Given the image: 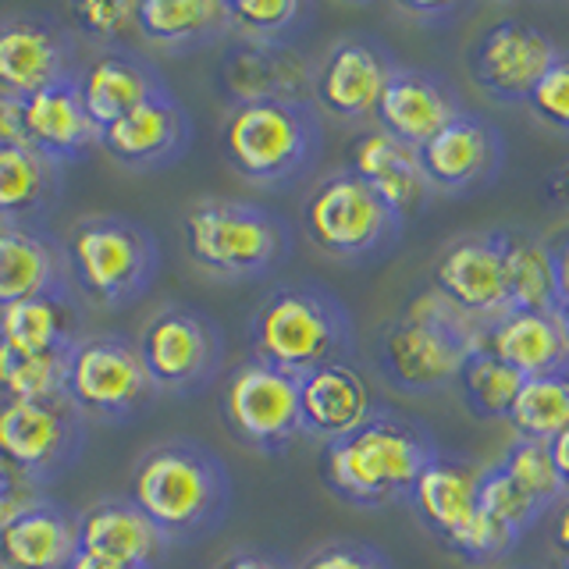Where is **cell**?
Wrapping results in <instances>:
<instances>
[{
  "mask_svg": "<svg viewBox=\"0 0 569 569\" xmlns=\"http://www.w3.org/2000/svg\"><path fill=\"white\" fill-rule=\"evenodd\" d=\"M438 452L435 435L417 417L378 406L356 431L320 449V480L346 506L385 509L409 502Z\"/></svg>",
  "mask_w": 569,
  "mask_h": 569,
  "instance_id": "obj_1",
  "label": "cell"
},
{
  "mask_svg": "<svg viewBox=\"0 0 569 569\" xmlns=\"http://www.w3.org/2000/svg\"><path fill=\"white\" fill-rule=\"evenodd\" d=\"M231 498L236 485L224 459L189 438L142 452L129 480V502L164 533L168 545H196L221 530Z\"/></svg>",
  "mask_w": 569,
  "mask_h": 569,
  "instance_id": "obj_2",
  "label": "cell"
},
{
  "mask_svg": "<svg viewBox=\"0 0 569 569\" xmlns=\"http://www.w3.org/2000/svg\"><path fill=\"white\" fill-rule=\"evenodd\" d=\"M488 325L456 310L449 299L427 289L373 335V363L388 388L402 396H431L456 385L470 352L485 346Z\"/></svg>",
  "mask_w": 569,
  "mask_h": 569,
  "instance_id": "obj_3",
  "label": "cell"
},
{
  "mask_svg": "<svg viewBox=\"0 0 569 569\" xmlns=\"http://www.w3.org/2000/svg\"><path fill=\"white\" fill-rule=\"evenodd\" d=\"M249 349H253V360L292 373V378H307L310 370L328 363H352V313L325 284H278L249 317Z\"/></svg>",
  "mask_w": 569,
  "mask_h": 569,
  "instance_id": "obj_4",
  "label": "cell"
},
{
  "mask_svg": "<svg viewBox=\"0 0 569 569\" xmlns=\"http://www.w3.org/2000/svg\"><path fill=\"white\" fill-rule=\"evenodd\" d=\"M221 153L249 186L289 189L307 178L325 153V124L313 103L263 100L228 107Z\"/></svg>",
  "mask_w": 569,
  "mask_h": 569,
  "instance_id": "obj_5",
  "label": "cell"
},
{
  "mask_svg": "<svg viewBox=\"0 0 569 569\" xmlns=\"http://www.w3.org/2000/svg\"><path fill=\"white\" fill-rule=\"evenodd\" d=\"M189 260L221 281H253L274 274L292 257V228L271 207L200 196L182 213Z\"/></svg>",
  "mask_w": 569,
  "mask_h": 569,
  "instance_id": "obj_6",
  "label": "cell"
},
{
  "mask_svg": "<svg viewBox=\"0 0 569 569\" xmlns=\"http://www.w3.org/2000/svg\"><path fill=\"white\" fill-rule=\"evenodd\" d=\"M71 289L103 310L136 302L160 271L157 236L121 213H86L61 236Z\"/></svg>",
  "mask_w": 569,
  "mask_h": 569,
  "instance_id": "obj_7",
  "label": "cell"
},
{
  "mask_svg": "<svg viewBox=\"0 0 569 569\" xmlns=\"http://www.w3.org/2000/svg\"><path fill=\"white\" fill-rule=\"evenodd\" d=\"M302 231L338 263H378L399 246L406 218L349 168L325 174L302 203Z\"/></svg>",
  "mask_w": 569,
  "mask_h": 569,
  "instance_id": "obj_8",
  "label": "cell"
},
{
  "mask_svg": "<svg viewBox=\"0 0 569 569\" xmlns=\"http://www.w3.org/2000/svg\"><path fill=\"white\" fill-rule=\"evenodd\" d=\"M86 431V417L64 396L0 399V470L43 491L79 462Z\"/></svg>",
  "mask_w": 569,
  "mask_h": 569,
  "instance_id": "obj_9",
  "label": "cell"
},
{
  "mask_svg": "<svg viewBox=\"0 0 569 569\" xmlns=\"http://www.w3.org/2000/svg\"><path fill=\"white\" fill-rule=\"evenodd\" d=\"M136 349L153 388L174 396L203 391L224 367L221 325L186 302H164L142 320Z\"/></svg>",
  "mask_w": 569,
  "mask_h": 569,
  "instance_id": "obj_10",
  "label": "cell"
},
{
  "mask_svg": "<svg viewBox=\"0 0 569 569\" xmlns=\"http://www.w3.org/2000/svg\"><path fill=\"white\" fill-rule=\"evenodd\" d=\"M64 399L89 420H129L157 399L132 338L118 331L82 335L68 352Z\"/></svg>",
  "mask_w": 569,
  "mask_h": 569,
  "instance_id": "obj_11",
  "label": "cell"
},
{
  "mask_svg": "<svg viewBox=\"0 0 569 569\" xmlns=\"http://www.w3.org/2000/svg\"><path fill=\"white\" fill-rule=\"evenodd\" d=\"M221 417L231 438L246 449L281 456L296 438H302L299 378L260 360H246L228 373Z\"/></svg>",
  "mask_w": 569,
  "mask_h": 569,
  "instance_id": "obj_12",
  "label": "cell"
},
{
  "mask_svg": "<svg viewBox=\"0 0 569 569\" xmlns=\"http://www.w3.org/2000/svg\"><path fill=\"white\" fill-rule=\"evenodd\" d=\"M559 58L556 40L523 18L491 22L467 50V68L473 82L498 103H527Z\"/></svg>",
  "mask_w": 569,
  "mask_h": 569,
  "instance_id": "obj_13",
  "label": "cell"
},
{
  "mask_svg": "<svg viewBox=\"0 0 569 569\" xmlns=\"http://www.w3.org/2000/svg\"><path fill=\"white\" fill-rule=\"evenodd\" d=\"M399 71L391 47L373 36H346L331 43L313 76V107L338 121H363L378 114L385 86Z\"/></svg>",
  "mask_w": 569,
  "mask_h": 569,
  "instance_id": "obj_14",
  "label": "cell"
},
{
  "mask_svg": "<svg viewBox=\"0 0 569 569\" xmlns=\"http://www.w3.org/2000/svg\"><path fill=\"white\" fill-rule=\"evenodd\" d=\"M76 76V40L47 14H11L0 22V97H29Z\"/></svg>",
  "mask_w": 569,
  "mask_h": 569,
  "instance_id": "obj_15",
  "label": "cell"
},
{
  "mask_svg": "<svg viewBox=\"0 0 569 569\" xmlns=\"http://www.w3.org/2000/svg\"><path fill=\"white\" fill-rule=\"evenodd\" d=\"M313 76L317 64L296 47L249 43L231 36L224 58L218 64L221 93L231 107L263 103V100H292L313 103Z\"/></svg>",
  "mask_w": 569,
  "mask_h": 569,
  "instance_id": "obj_16",
  "label": "cell"
},
{
  "mask_svg": "<svg viewBox=\"0 0 569 569\" xmlns=\"http://www.w3.org/2000/svg\"><path fill=\"white\" fill-rule=\"evenodd\" d=\"M417 153L435 192L467 196L477 189H488L502 174L506 136L495 121L467 111Z\"/></svg>",
  "mask_w": 569,
  "mask_h": 569,
  "instance_id": "obj_17",
  "label": "cell"
},
{
  "mask_svg": "<svg viewBox=\"0 0 569 569\" xmlns=\"http://www.w3.org/2000/svg\"><path fill=\"white\" fill-rule=\"evenodd\" d=\"M97 147L129 171H160L178 164L192 147V118L171 89L100 129Z\"/></svg>",
  "mask_w": 569,
  "mask_h": 569,
  "instance_id": "obj_18",
  "label": "cell"
},
{
  "mask_svg": "<svg viewBox=\"0 0 569 569\" xmlns=\"http://www.w3.org/2000/svg\"><path fill=\"white\" fill-rule=\"evenodd\" d=\"M431 289L445 296L456 310L467 317L491 325L506 317L509 307V284H506V260H502V236L498 228L480 231L452 242L435 263Z\"/></svg>",
  "mask_w": 569,
  "mask_h": 569,
  "instance_id": "obj_19",
  "label": "cell"
},
{
  "mask_svg": "<svg viewBox=\"0 0 569 569\" xmlns=\"http://www.w3.org/2000/svg\"><path fill=\"white\" fill-rule=\"evenodd\" d=\"M467 114L456 86L431 68H402L385 86V97L378 103V129L406 147H427L435 136H441L449 124Z\"/></svg>",
  "mask_w": 569,
  "mask_h": 569,
  "instance_id": "obj_20",
  "label": "cell"
},
{
  "mask_svg": "<svg viewBox=\"0 0 569 569\" xmlns=\"http://www.w3.org/2000/svg\"><path fill=\"white\" fill-rule=\"evenodd\" d=\"M76 76L53 82L40 89V93L18 97L22 100L26 147L53 160L58 168L76 164V160H82L100 142V129L93 124V118L86 114Z\"/></svg>",
  "mask_w": 569,
  "mask_h": 569,
  "instance_id": "obj_21",
  "label": "cell"
},
{
  "mask_svg": "<svg viewBox=\"0 0 569 569\" xmlns=\"http://www.w3.org/2000/svg\"><path fill=\"white\" fill-rule=\"evenodd\" d=\"M76 82L86 103V114L93 118L97 129H107V124H114L118 118L136 111L139 103L168 93V82L160 76V68L150 58L124 47H107L103 53H97L76 76Z\"/></svg>",
  "mask_w": 569,
  "mask_h": 569,
  "instance_id": "obj_22",
  "label": "cell"
},
{
  "mask_svg": "<svg viewBox=\"0 0 569 569\" xmlns=\"http://www.w3.org/2000/svg\"><path fill=\"white\" fill-rule=\"evenodd\" d=\"M68 263L61 239L47 228L0 224V307L68 292Z\"/></svg>",
  "mask_w": 569,
  "mask_h": 569,
  "instance_id": "obj_23",
  "label": "cell"
},
{
  "mask_svg": "<svg viewBox=\"0 0 569 569\" xmlns=\"http://www.w3.org/2000/svg\"><path fill=\"white\" fill-rule=\"evenodd\" d=\"M378 402H373L367 378L352 363H328L299 378V417L302 435L317 441H335L356 431Z\"/></svg>",
  "mask_w": 569,
  "mask_h": 569,
  "instance_id": "obj_24",
  "label": "cell"
},
{
  "mask_svg": "<svg viewBox=\"0 0 569 569\" xmlns=\"http://www.w3.org/2000/svg\"><path fill=\"white\" fill-rule=\"evenodd\" d=\"M349 171L378 189L406 221L417 218L435 192L420 168V153L385 129H367L349 142Z\"/></svg>",
  "mask_w": 569,
  "mask_h": 569,
  "instance_id": "obj_25",
  "label": "cell"
},
{
  "mask_svg": "<svg viewBox=\"0 0 569 569\" xmlns=\"http://www.w3.org/2000/svg\"><path fill=\"white\" fill-rule=\"evenodd\" d=\"M480 473H485L480 462L456 452H438L431 467L420 473L409 506L441 545L456 538L480 509Z\"/></svg>",
  "mask_w": 569,
  "mask_h": 569,
  "instance_id": "obj_26",
  "label": "cell"
},
{
  "mask_svg": "<svg viewBox=\"0 0 569 569\" xmlns=\"http://www.w3.org/2000/svg\"><path fill=\"white\" fill-rule=\"evenodd\" d=\"M164 548V533L129 498H103L79 512V551H89V556L153 569Z\"/></svg>",
  "mask_w": 569,
  "mask_h": 569,
  "instance_id": "obj_27",
  "label": "cell"
},
{
  "mask_svg": "<svg viewBox=\"0 0 569 569\" xmlns=\"http://www.w3.org/2000/svg\"><path fill=\"white\" fill-rule=\"evenodd\" d=\"M76 556L79 512L43 495L11 523L0 548V569H68Z\"/></svg>",
  "mask_w": 569,
  "mask_h": 569,
  "instance_id": "obj_28",
  "label": "cell"
},
{
  "mask_svg": "<svg viewBox=\"0 0 569 569\" xmlns=\"http://www.w3.org/2000/svg\"><path fill=\"white\" fill-rule=\"evenodd\" d=\"M132 29L157 50H200L231 36L228 0H139Z\"/></svg>",
  "mask_w": 569,
  "mask_h": 569,
  "instance_id": "obj_29",
  "label": "cell"
},
{
  "mask_svg": "<svg viewBox=\"0 0 569 569\" xmlns=\"http://www.w3.org/2000/svg\"><path fill=\"white\" fill-rule=\"evenodd\" d=\"M485 346L512 370H520L523 378L569 370V342L559 313L509 310L488 325Z\"/></svg>",
  "mask_w": 569,
  "mask_h": 569,
  "instance_id": "obj_30",
  "label": "cell"
},
{
  "mask_svg": "<svg viewBox=\"0 0 569 569\" xmlns=\"http://www.w3.org/2000/svg\"><path fill=\"white\" fill-rule=\"evenodd\" d=\"M82 338V299L76 289L50 292L0 307V349L11 352H58Z\"/></svg>",
  "mask_w": 569,
  "mask_h": 569,
  "instance_id": "obj_31",
  "label": "cell"
},
{
  "mask_svg": "<svg viewBox=\"0 0 569 569\" xmlns=\"http://www.w3.org/2000/svg\"><path fill=\"white\" fill-rule=\"evenodd\" d=\"M64 189V168L26 147L0 142V224L43 228Z\"/></svg>",
  "mask_w": 569,
  "mask_h": 569,
  "instance_id": "obj_32",
  "label": "cell"
},
{
  "mask_svg": "<svg viewBox=\"0 0 569 569\" xmlns=\"http://www.w3.org/2000/svg\"><path fill=\"white\" fill-rule=\"evenodd\" d=\"M502 236V260H506V284L509 307L533 310V313H559V274L551 246L520 228H498Z\"/></svg>",
  "mask_w": 569,
  "mask_h": 569,
  "instance_id": "obj_33",
  "label": "cell"
},
{
  "mask_svg": "<svg viewBox=\"0 0 569 569\" xmlns=\"http://www.w3.org/2000/svg\"><path fill=\"white\" fill-rule=\"evenodd\" d=\"M523 381H527L523 373L512 370L506 360H498L488 346L470 352V360L462 363L456 378L462 402H467V409L477 420H509Z\"/></svg>",
  "mask_w": 569,
  "mask_h": 569,
  "instance_id": "obj_34",
  "label": "cell"
},
{
  "mask_svg": "<svg viewBox=\"0 0 569 569\" xmlns=\"http://www.w3.org/2000/svg\"><path fill=\"white\" fill-rule=\"evenodd\" d=\"M509 427L523 441H556L569 427V370L527 378L509 413Z\"/></svg>",
  "mask_w": 569,
  "mask_h": 569,
  "instance_id": "obj_35",
  "label": "cell"
},
{
  "mask_svg": "<svg viewBox=\"0 0 569 569\" xmlns=\"http://www.w3.org/2000/svg\"><path fill=\"white\" fill-rule=\"evenodd\" d=\"M228 11L236 40L271 47H292L313 14V8L302 0H228Z\"/></svg>",
  "mask_w": 569,
  "mask_h": 569,
  "instance_id": "obj_36",
  "label": "cell"
},
{
  "mask_svg": "<svg viewBox=\"0 0 569 569\" xmlns=\"http://www.w3.org/2000/svg\"><path fill=\"white\" fill-rule=\"evenodd\" d=\"M68 352H11L0 349V399H61L68 381Z\"/></svg>",
  "mask_w": 569,
  "mask_h": 569,
  "instance_id": "obj_37",
  "label": "cell"
},
{
  "mask_svg": "<svg viewBox=\"0 0 569 569\" xmlns=\"http://www.w3.org/2000/svg\"><path fill=\"white\" fill-rule=\"evenodd\" d=\"M516 485H520L523 495H530L545 512L556 509L566 491H562V480L556 473V462H551V452L545 441H523V438H512V445L498 459Z\"/></svg>",
  "mask_w": 569,
  "mask_h": 569,
  "instance_id": "obj_38",
  "label": "cell"
},
{
  "mask_svg": "<svg viewBox=\"0 0 569 569\" xmlns=\"http://www.w3.org/2000/svg\"><path fill=\"white\" fill-rule=\"evenodd\" d=\"M480 509L491 512L498 523L516 533V538H523V533L545 516V509L533 502L530 495H523L520 485H516L498 462H491V467H485V473H480Z\"/></svg>",
  "mask_w": 569,
  "mask_h": 569,
  "instance_id": "obj_39",
  "label": "cell"
},
{
  "mask_svg": "<svg viewBox=\"0 0 569 569\" xmlns=\"http://www.w3.org/2000/svg\"><path fill=\"white\" fill-rule=\"evenodd\" d=\"M516 545H520V538H516L509 527H502L485 509H477L473 520L462 527L456 538L445 541V548H449L456 559L473 562V566L506 559V556H512V551H516Z\"/></svg>",
  "mask_w": 569,
  "mask_h": 569,
  "instance_id": "obj_40",
  "label": "cell"
},
{
  "mask_svg": "<svg viewBox=\"0 0 569 569\" xmlns=\"http://www.w3.org/2000/svg\"><path fill=\"white\" fill-rule=\"evenodd\" d=\"M132 11L136 4H129V0H71L64 8V22L89 43L114 47L121 32L132 26Z\"/></svg>",
  "mask_w": 569,
  "mask_h": 569,
  "instance_id": "obj_41",
  "label": "cell"
},
{
  "mask_svg": "<svg viewBox=\"0 0 569 569\" xmlns=\"http://www.w3.org/2000/svg\"><path fill=\"white\" fill-rule=\"evenodd\" d=\"M527 103L548 129L569 136V50H559V58L551 61V68L545 71V79L538 82Z\"/></svg>",
  "mask_w": 569,
  "mask_h": 569,
  "instance_id": "obj_42",
  "label": "cell"
},
{
  "mask_svg": "<svg viewBox=\"0 0 569 569\" xmlns=\"http://www.w3.org/2000/svg\"><path fill=\"white\" fill-rule=\"evenodd\" d=\"M299 569H396V562L370 541L338 538V541L320 545Z\"/></svg>",
  "mask_w": 569,
  "mask_h": 569,
  "instance_id": "obj_43",
  "label": "cell"
},
{
  "mask_svg": "<svg viewBox=\"0 0 569 569\" xmlns=\"http://www.w3.org/2000/svg\"><path fill=\"white\" fill-rule=\"evenodd\" d=\"M36 498H43L40 488H32V485H26V480H18L14 473L0 470V548H4L11 523L36 502Z\"/></svg>",
  "mask_w": 569,
  "mask_h": 569,
  "instance_id": "obj_44",
  "label": "cell"
},
{
  "mask_svg": "<svg viewBox=\"0 0 569 569\" xmlns=\"http://www.w3.org/2000/svg\"><path fill=\"white\" fill-rule=\"evenodd\" d=\"M213 569H299V566H292L284 556L267 551V548H236V551H228Z\"/></svg>",
  "mask_w": 569,
  "mask_h": 569,
  "instance_id": "obj_45",
  "label": "cell"
},
{
  "mask_svg": "<svg viewBox=\"0 0 569 569\" xmlns=\"http://www.w3.org/2000/svg\"><path fill=\"white\" fill-rule=\"evenodd\" d=\"M551 538H556L559 569H569V498L559 502V516H556V530H551Z\"/></svg>",
  "mask_w": 569,
  "mask_h": 569,
  "instance_id": "obj_46",
  "label": "cell"
},
{
  "mask_svg": "<svg viewBox=\"0 0 569 569\" xmlns=\"http://www.w3.org/2000/svg\"><path fill=\"white\" fill-rule=\"evenodd\" d=\"M548 452H551V462H556V473L562 480V491L569 498V427L556 441H548Z\"/></svg>",
  "mask_w": 569,
  "mask_h": 569,
  "instance_id": "obj_47",
  "label": "cell"
},
{
  "mask_svg": "<svg viewBox=\"0 0 569 569\" xmlns=\"http://www.w3.org/2000/svg\"><path fill=\"white\" fill-rule=\"evenodd\" d=\"M551 253H556V274H559V296L562 302H569V236L551 246Z\"/></svg>",
  "mask_w": 569,
  "mask_h": 569,
  "instance_id": "obj_48",
  "label": "cell"
},
{
  "mask_svg": "<svg viewBox=\"0 0 569 569\" xmlns=\"http://www.w3.org/2000/svg\"><path fill=\"white\" fill-rule=\"evenodd\" d=\"M68 569H139V566H124V562H114V559H100V556H89V551H79Z\"/></svg>",
  "mask_w": 569,
  "mask_h": 569,
  "instance_id": "obj_49",
  "label": "cell"
},
{
  "mask_svg": "<svg viewBox=\"0 0 569 569\" xmlns=\"http://www.w3.org/2000/svg\"><path fill=\"white\" fill-rule=\"evenodd\" d=\"M409 14H417V18H435V14H441V18H449L456 8L452 4H409V0H406V4H402Z\"/></svg>",
  "mask_w": 569,
  "mask_h": 569,
  "instance_id": "obj_50",
  "label": "cell"
},
{
  "mask_svg": "<svg viewBox=\"0 0 569 569\" xmlns=\"http://www.w3.org/2000/svg\"><path fill=\"white\" fill-rule=\"evenodd\" d=\"M559 320H562V331H566V342H569V302L559 307Z\"/></svg>",
  "mask_w": 569,
  "mask_h": 569,
  "instance_id": "obj_51",
  "label": "cell"
},
{
  "mask_svg": "<svg viewBox=\"0 0 569 569\" xmlns=\"http://www.w3.org/2000/svg\"><path fill=\"white\" fill-rule=\"evenodd\" d=\"M559 192L566 196V200H569V168H566V174L559 178Z\"/></svg>",
  "mask_w": 569,
  "mask_h": 569,
  "instance_id": "obj_52",
  "label": "cell"
}]
</instances>
